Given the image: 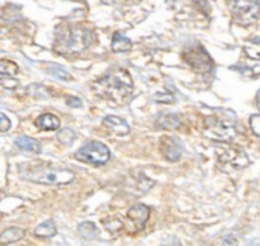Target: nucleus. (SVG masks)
<instances>
[{
	"instance_id": "nucleus-6",
	"label": "nucleus",
	"mask_w": 260,
	"mask_h": 246,
	"mask_svg": "<svg viewBox=\"0 0 260 246\" xmlns=\"http://www.w3.org/2000/svg\"><path fill=\"white\" fill-rule=\"evenodd\" d=\"M215 149L221 164L229 165L235 169H243L249 165V157L245 151L231 142H217Z\"/></svg>"
},
{
	"instance_id": "nucleus-18",
	"label": "nucleus",
	"mask_w": 260,
	"mask_h": 246,
	"mask_svg": "<svg viewBox=\"0 0 260 246\" xmlns=\"http://www.w3.org/2000/svg\"><path fill=\"white\" fill-rule=\"evenodd\" d=\"M244 51H245L246 56L253 60L260 61V38L253 37L245 43L244 46Z\"/></svg>"
},
{
	"instance_id": "nucleus-24",
	"label": "nucleus",
	"mask_w": 260,
	"mask_h": 246,
	"mask_svg": "<svg viewBox=\"0 0 260 246\" xmlns=\"http://www.w3.org/2000/svg\"><path fill=\"white\" fill-rule=\"evenodd\" d=\"M250 127L256 136H260V113L250 117Z\"/></svg>"
},
{
	"instance_id": "nucleus-9",
	"label": "nucleus",
	"mask_w": 260,
	"mask_h": 246,
	"mask_svg": "<svg viewBox=\"0 0 260 246\" xmlns=\"http://www.w3.org/2000/svg\"><path fill=\"white\" fill-rule=\"evenodd\" d=\"M160 150L168 161H178L182 156V145L175 137L164 136L160 139Z\"/></svg>"
},
{
	"instance_id": "nucleus-22",
	"label": "nucleus",
	"mask_w": 260,
	"mask_h": 246,
	"mask_svg": "<svg viewBox=\"0 0 260 246\" xmlns=\"http://www.w3.org/2000/svg\"><path fill=\"white\" fill-rule=\"evenodd\" d=\"M57 138L65 146H70L74 142V139H75V132L70 128H62L57 133Z\"/></svg>"
},
{
	"instance_id": "nucleus-8",
	"label": "nucleus",
	"mask_w": 260,
	"mask_h": 246,
	"mask_svg": "<svg viewBox=\"0 0 260 246\" xmlns=\"http://www.w3.org/2000/svg\"><path fill=\"white\" fill-rule=\"evenodd\" d=\"M184 60L194 68L197 73H210L212 71L213 61L207 53V51L200 43L189 45L184 51Z\"/></svg>"
},
{
	"instance_id": "nucleus-26",
	"label": "nucleus",
	"mask_w": 260,
	"mask_h": 246,
	"mask_svg": "<svg viewBox=\"0 0 260 246\" xmlns=\"http://www.w3.org/2000/svg\"><path fill=\"white\" fill-rule=\"evenodd\" d=\"M222 246H239V241L238 238L235 237L234 235H228L223 237L222 240Z\"/></svg>"
},
{
	"instance_id": "nucleus-4",
	"label": "nucleus",
	"mask_w": 260,
	"mask_h": 246,
	"mask_svg": "<svg viewBox=\"0 0 260 246\" xmlns=\"http://www.w3.org/2000/svg\"><path fill=\"white\" fill-rule=\"evenodd\" d=\"M203 133L217 142H230L236 136V122L230 114H212L205 119Z\"/></svg>"
},
{
	"instance_id": "nucleus-11",
	"label": "nucleus",
	"mask_w": 260,
	"mask_h": 246,
	"mask_svg": "<svg viewBox=\"0 0 260 246\" xmlns=\"http://www.w3.org/2000/svg\"><path fill=\"white\" fill-rule=\"evenodd\" d=\"M104 127L117 136H127L129 133V126L123 118L117 116H108L103 121Z\"/></svg>"
},
{
	"instance_id": "nucleus-29",
	"label": "nucleus",
	"mask_w": 260,
	"mask_h": 246,
	"mask_svg": "<svg viewBox=\"0 0 260 246\" xmlns=\"http://www.w3.org/2000/svg\"><path fill=\"white\" fill-rule=\"evenodd\" d=\"M256 106H258V108L260 111V90L258 91V94H256Z\"/></svg>"
},
{
	"instance_id": "nucleus-10",
	"label": "nucleus",
	"mask_w": 260,
	"mask_h": 246,
	"mask_svg": "<svg viewBox=\"0 0 260 246\" xmlns=\"http://www.w3.org/2000/svg\"><path fill=\"white\" fill-rule=\"evenodd\" d=\"M128 220L136 226V230H142L150 217V208L145 204H136L127 212Z\"/></svg>"
},
{
	"instance_id": "nucleus-21",
	"label": "nucleus",
	"mask_w": 260,
	"mask_h": 246,
	"mask_svg": "<svg viewBox=\"0 0 260 246\" xmlns=\"http://www.w3.org/2000/svg\"><path fill=\"white\" fill-rule=\"evenodd\" d=\"M48 73L52 74L55 78L60 79V80H63V81H70L71 79H73V76H71L65 68L61 67V66L58 65H53V63L48 65Z\"/></svg>"
},
{
	"instance_id": "nucleus-27",
	"label": "nucleus",
	"mask_w": 260,
	"mask_h": 246,
	"mask_svg": "<svg viewBox=\"0 0 260 246\" xmlns=\"http://www.w3.org/2000/svg\"><path fill=\"white\" fill-rule=\"evenodd\" d=\"M68 106L73 107V108H80L83 103H81V99L78 98V96H70L68 99Z\"/></svg>"
},
{
	"instance_id": "nucleus-13",
	"label": "nucleus",
	"mask_w": 260,
	"mask_h": 246,
	"mask_svg": "<svg viewBox=\"0 0 260 246\" xmlns=\"http://www.w3.org/2000/svg\"><path fill=\"white\" fill-rule=\"evenodd\" d=\"M36 126L40 129H45V131H53V129H57L60 127V119L55 114L45 113L36 119Z\"/></svg>"
},
{
	"instance_id": "nucleus-20",
	"label": "nucleus",
	"mask_w": 260,
	"mask_h": 246,
	"mask_svg": "<svg viewBox=\"0 0 260 246\" xmlns=\"http://www.w3.org/2000/svg\"><path fill=\"white\" fill-rule=\"evenodd\" d=\"M19 67L15 62L9 60H0V75L14 76L17 75Z\"/></svg>"
},
{
	"instance_id": "nucleus-1",
	"label": "nucleus",
	"mask_w": 260,
	"mask_h": 246,
	"mask_svg": "<svg viewBox=\"0 0 260 246\" xmlns=\"http://www.w3.org/2000/svg\"><path fill=\"white\" fill-rule=\"evenodd\" d=\"M19 177L30 183L46 185H65L74 180L71 170L45 161H27L18 166Z\"/></svg>"
},
{
	"instance_id": "nucleus-17",
	"label": "nucleus",
	"mask_w": 260,
	"mask_h": 246,
	"mask_svg": "<svg viewBox=\"0 0 260 246\" xmlns=\"http://www.w3.org/2000/svg\"><path fill=\"white\" fill-rule=\"evenodd\" d=\"M132 42L129 38L124 37L121 33H114L112 40V51L113 52H127L131 50Z\"/></svg>"
},
{
	"instance_id": "nucleus-2",
	"label": "nucleus",
	"mask_w": 260,
	"mask_h": 246,
	"mask_svg": "<svg viewBox=\"0 0 260 246\" xmlns=\"http://www.w3.org/2000/svg\"><path fill=\"white\" fill-rule=\"evenodd\" d=\"M93 90L101 98L116 104H123L128 100L134 90L131 75L124 68H116L93 84Z\"/></svg>"
},
{
	"instance_id": "nucleus-19",
	"label": "nucleus",
	"mask_w": 260,
	"mask_h": 246,
	"mask_svg": "<svg viewBox=\"0 0 260 246\" xmlns=\"http://www.w3.org/2000/svg\"><path fill=\"white\" fill-rule=\"evenodd\" d=\"M78 232L85 240H93L98 236V228L93 222H83L78 226Z\"/></svg>"
},
{
	"instance_id": "nucleus-16",
	"label": "nucleus",
	"mask_w": 260,
	"mask_h": 246,
	"mask_svg": "<svg viewBox=\"0 0 260 246\" xmlns=\"http://www.w3.org/2000/svg\"><path fill=\"white\" fill-rule=\"evenodd\" d=\"M56 233H57V230H56V226L52 220L45 221V222H42L35 228V235L41 238L53 237Z\"/></svg>"
},
{
	"instance_id": "nucleus-3",
	"label": "nucleus",
	"mask_w": 260,
	"mask_h": 246,
	"mask_svg": "<svg viewBox=\"0 0 260 246\" xmlns=\"http://www.w3.org/2000/svg\"><path fill=\"white\" fill-rule=\"evenodd\" d=\"M95 40L93 30L84 25L69 24L61 27L56 33L55 46L56 52L65 56H73L83 52Z\"/></svg>"
},
{
	"instance_id": "nucleus-28",
	"label": "nucleus",
	"mask_w": 260,
	"mask_h": 246,
	"mask_svg": "<svg viewBox=\"0 0 260 246\" xmlns=\"http://www.w3.org/2000/svg\"><path fill=\"white\" fill-rule=\"evenodd\" d=\"M161 246H182L180 241L177 237H170L161 243Z\"/></svg>"
},
{
	"instance_id": "nucleus-7",
	"label": "nucleus",
	"mask_w": 260,
	"mask_h": 246,
	"mask_svg": "<svg viewBox=\"0 0 260 246\" xmlns=\"http://www.w3.org/2000/svg\"><path fill=\"white\" fill-rule=\"evenodd\" d=\"M75 159L81 162H85V164L99 166V165H104L109 161L111 151L102 142H89L75 152Z\"/></svg>"
},
{
	"instance_id": "nucleus-12",
	"label": "nucleus",
	"mask_w": 260,
	"mask_h": 246,
	"mask_svg": "<svg viewBox=\"0 0 260 246\" xmlns=\"http://www.w3.org/2000/svg\"><path fill=\"white\" fill-rule=\"evenodd\" d=\"M25 235V231L20 227H9L0 233V245L17 242L22 240Z\"/></svg>"
},
{
	"instance_id": "nucleus-25",
	"label": "nucleus",
	"mask_w": 260,
	"mask_h": 246,
	"mask_svg": "<svg viewBox=\"0 0 260 246\" xmlns=\"http://www.w3.org/2000/svg\"><path fill=\"white\" fill-rule=\"evenodd\" d=\"M10 126H12V123H10V119L8 118L4 113H2V112H0V132L9 131Z\"/></svg>"
},
{
	"instance_id": "nucleus-5",
	"label": "nucleus",
	"mask_w": 260,
	"mask_h": 246,
	"mask_svg": "<svg viewBox=\"0 0 260 246\" xmlns=\"http://www.w3.org/2000/svg\"><path fill=\"white\" fill-rule=\"evenodd\" d=\"M234 20L241 25H250L258 19L260 0H229Z\"/></svg>"
},
{
	"instance_id": "nucleus-14",
	"label": "nucleus",
	"mask_w": 260,
	"mask_h": 246,
	"mask_svg": "<svg viewBox=\"0 0 260 246\" xmlns=\"http://www.w3.org/2000/svg\"><path fill=\"white\" fill-rule=\"evenodd\" d=\"M15 146L19 150H22V151L33 152V154H40L41 152V146L38 144V141H36L35 138L28 136L18 137L15 139Z\"/></svg>"
},
{
	"instance_id": "nucleus-23",
	"label": "nucleus",
	"mask_w": 260,
	"mask_h": 246,
	"mask_svg": "<svg viewBox=\"0 0 260 246\" xmlns=\"http://www.w3.org/2000/svg\"><path fill=\"white\" fill-rule=\"evenodd\" d=\"M154 100H156L157 103H174V96L169 93H156L152 96Z\"/></svg>"
},
{
	"instance_id": "nucleus-15",
	"label": "nucleus",
	"mask_w": 260,
	"mask_h": 246,
	"mask_svg": "<svg viewBox=\"0 0 260 246\" xmlns=\"http://www.w3.org/2000/svg\"><path fill=\"white\" fill-rule=\"evenodd\" d=\"M182 122V118H180L179 114L175 113H169V114H162L157 118L156 124L157 127L162 129H174L177 128L178 126Z\"/></svg>"
}]
</instances>
